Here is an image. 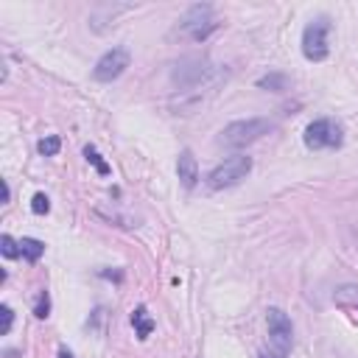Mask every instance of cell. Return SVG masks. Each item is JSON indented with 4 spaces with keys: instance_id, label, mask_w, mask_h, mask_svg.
I'll list each match as a JSON object with an SVG mask.
<instances>
[{
    "instance_id": "1",
    "label": "cell",
    "mask_w": 358,
    "mask_h": 358,
    "mask_svg": "<svg viewBox=\"0 0 358 358\" xmlns=\"http://www.w3.org/2000/svg\"><path fill=\"white\" fill-rule=\"evenodd\" d=\"M274 129V123L268 117H246V120H232L221 129L218 143L227 148H246L252 143H257L263 134H268Z\"/></svg>"
},
{
    "instance_id": "2",
    "label": "cell",
    "mask_w": 358,
    "mask_h": 358,
    "mask_svg": "<svg viewBox=\"0 0 358 358\" xmlns=\"http://www.w3.org/2000/svg\"><path fill=\"white\" fill-rule=\"evenodd\" d=\"M330 17L327 14H319L313 17L305 31H302V56L308 62H324L330 56Z\"/></svg>"
},
{
    "instance_id": "3",
    "label": "cell",
    "mask_w": 358,
    "mask_h": 358,
    "mask_svg": "<svg viewBox=\"0 0 358 358\" xmlns=\"http://www.w3.org/2000/svg\"><path fill=\"white\" fill-rule=\"evenodd\" d=\"M252 171V157L246 154H235L229 159H224L221 165H215L207 176V187L210 190H224V187H235L241 185Z\"/></svg>"
},
{
    "instance_id": "4",
    "label": "cell",
    "mask_w": 358,
    "mask_h": 358,
    "mask_svg": "<svg viewBox=\"0 0 358 358\" xmlns=\"http://www.w3.org/2000/svg\"><path fill=\"white\" fill-rule=\"evenodd\" d=\"M215 28H218V20H215L210 3H196V6H190V8L185 11L182 22H179V31H182L185 36H190L193 42H204Z\"/></svg>"
},
{
    "instance_id": "5",
    "label": "cell",
    "mask_w": 358,
    "mask_h": 358,
    "mask_svg": "<svg viewBox=\"0 0 358 358\" xmlns=\"http://www.w3.org/2000/svg\"><path fill=\"white\" fill-rule=\"evenodd\" d=\"M302 140H305V145H308L310 151L338 148V145L344 143V129H341L336 120H330V117H319V120L308 123Z\"/></svg>"
},
{
    "instance_id": "6",
    "label": "cell",
    "mask_w": 358,
    "mask_h": 358,
    "mask_svg": "<svg viewBox=\"0 0 358 358\" xmlns=\"http://www.w3.org/2000/svg\"><path fill=\"white\" fill-rule=\"evenodd\" d=\"M213 67L207 64V59H199V56H187V59H182V62H176V67H173V84L179 87V90H196V87H201L204 81H210L213 78Z\"/></svg>"
},
{
    "instance_id": "7",
    "label": "cell",
    "mask_w": 358,
    "mask_h": 358,
    "mask_svg": "<svg viewBox=\"0 0 358 358\" xmlns=\"http://www.w3.org/2000/svg\"><path fill=\"white\" fill-rule=\"evenodd\" d=\"M266 327H268V347L288 355L291 344H294V324H291L288 313L280 308H268L266 310Z\"/></svg>"
},
{
    "instance_id": "8",
    "label": "cell",
    "mask_w": 358,
    "mask_h": 358,
    "mask_svg": "<svg viewBox=\"0 0 358 358\" xmlns=\"http://www.w3.org/2000/svg\"><path fill=\"white\" fill-rule=\"evenodd\" d=\"M129 64H131V53H129V48L117 45V48L106 50V53L95 62V67H92V78L101 81V84H109V81L120 78V76L126 73Z\"/></svg>"
},
{
    "instance_id": "9",
    "label": "cell",
    "mask_w": 358,
    "mask_h": 358,
    "mask_svg": "<svg viewBox=\"0 0 358 358\" xmlns=\"http://www.w3.org/2000/svg\"><path fill=\"white\" fill-rule=\"evenodd\" d=\"M176 176H179V182H182V187H187V190L196 187V182H199V162H196V157H193L190 148H182V151H179Z\"/></svg>"
},
{
    "instance_id": "10",
    "label": "cell",
    "mask_w": 358,
    "mask_h": 358,
    "mask_svg": "<svg viewBox=\"0 0 358 358\" xmlns=\"http://www.w3.org/2000/svg\"><path fill=\"white\" fill-rule=\"evenodd\" d=\"M333 299L344 313H350L352 322H358V285H341L333 294Z\"/></svg>"
},
{
    "instance_id": "11",
    "label": "cell",
    "mask_w": 358,
    "mask_h": 358,
    "mask_svg": "<svg viewBox=\"0 0 358 358\" xmlns=\"http://www.w3.org/2000/svg\"><path fill=\"white\" fill-rule=\"evenodd\" d=\"M131 324H134V336H137L140 341H145V338L154 333V327H157V322L148 316L145 305H137V308L131 310Z\"/></svg>"
},
{
    "instance_id": "12",
    "label": "cell",
    "mask_w": 358,
    "mask_h": 358,
    "mask_svg": "<svg viewBox=\"0 0 358 358\" xmlns=\"http://www.w3.org/2000/svg\"><path fill=\"white\" fill-rule=\"evenodd\" d=\"M20 255H22L28 263H36V260L45 255V243L36 241V238H20Z\"/></svg>"
},
{
    "instance_id": "13",
    "label": "cell",
    "mask_w": 358,
    "mask_h": 358,
    "mask_svg": "<svg viewBox=\"0 0 358 358\" xmlns=\"http://www.w3.org/2000/svg\"><path fill=\"white\" fill-rule=\"evenodd\" d=\"M285 84H288V78H285L282 73H268V76H263V78L257 81V87L271 90V92H282V90H285Z\"/></svg>"
},
{
    "instance_id": "14",
    "label": "cell",
    "mask_w": 358,
    "mask_h": 358,
    "mask_svg": "<svg viewBox=\"0 0 358 358\" xmlns=\"http://www.w3.org/2000/svg\"><path fill=\"white\" fill-rule=\"evenodd\" d=\"M84 157H87V162H90L101 176H109V165L103 162V157L98 154V148H95V145H84Z\"/></svg>"
},
{
    "instance_id": "15",
    "label": "cell",
    "mask_w": 358,
    "mask_h": 358,
    "mask_svg": "<svg viewBox=\"0 0 358 358\" xmlns=\"http://www.w3.org/2000/svg\"><path fill=\"white\" fill-rule=\"evenodd\" d=\"M59 148H62V140H59L56 134H48V137H42V140L36 143V151H39L42 157H56Z\"/></svg>"
},
{
    "instance_id": "16",
    "label": "cell",
    "mask_w": 358,
    "mask_h": 358,
    "mask_svg": "<svg viewBox=\"0 0 358 358\" xmlns=\"http://www.w3.org/2000/svg\"><path fill=\"white\" fill-rule=\"evenodd\" d=\"M48 313H50V294L42 288L36 294V302H34V316L36 319H48Z\"/></svg>"
},
{
    "instance_id": "17",
    "label": "cell",
    "mask_w": 358,
    "mask_h": 358,
    "mask_svg": "<svg viewBox=\"0 0 358 358\" xmlns=\"http://www.w3.org/2000/svg\"><path fill=\"white\" fill-rule=\"evenodd\" d=\"M0 252H3V257H8V260L20 257V241H14L11 235H3V238H0Z\"/></svg>"
},
{
    "instance_id": "18",
    "label": "cell",
    "mask_w": 358,
    "mask_h": 358,
    "mask_svg": "<svg viewBox=\"0 0 358 358\" xmlns=\"http://www.w3.org/2000/svg\"><path fill=\"white\" fill-rule=\"evenodd\" d=\"M31 210H34L36 215H45V213L50 210V201H48V196H45V193H34V199H31Z\"/></svg>"
},
{
    "instance_id": "19",
    "label": "cell",
    "mask_w": 358,
    "mask_h": 358,
    "mask_svg": "<svg viewBox=\"0 0 358 358\" xmlns=\"http://www.w3.org/2000/svg\"><path fill=\"white\" fill-rule=\"evenodd\" d=\"M0 316H3V336H8L11 324H14V310L8 305H0Z\"/></svg>"
},
{
    "instance_id": "20",
    "label": "cell",
    "mask_w": 358,
    "mask_h": 358,
    "mask_svg": "<svg viewBox=\"0 0 358 358\" xmlns=\"http://www.w3.org/2000/svg\"><path fill=\"white\" fill-rule=\"evenodd\" d=\"M257 358H288V355H282V352H277V350H271V347H268V350H260V355H257Z\"/></svg>"
},
{
    "instance_id": "21",
    "label": "cell",
    "mask_w": 358,
    "mask_h": 358,
    "mask_svg": "<svg viewBox=\"0 0 358 358\" xmlns=\"http://www.w3.org/2000/svg\"><path fill=\"white\" fill-rule=\"evenodd\" d=\"M11 199V190H8V182H3V201H8Z\"/></svg>"
},
{
    "instance_id": "22",
    "label": "cell",
    "mask_w": 358,
    "mask_h": 358,
    "mask_svg": "<svg viewBox=\"0 0 358 358\" xmlns=\"http://www.w3.org/2000/svg\"><path fill=\"white\" fill-rule=\"evenodd\" d=\"M56 358H73V352L70 350H59V355Z\"/></svg>"
}]
</instances>
